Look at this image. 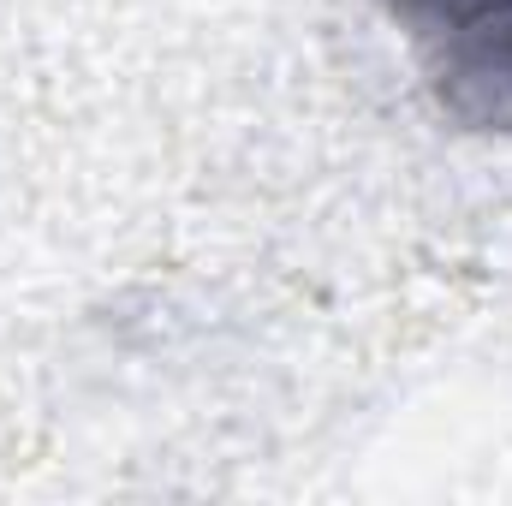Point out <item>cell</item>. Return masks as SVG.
<instances>
[{
	"mask_svg": "<svg viewBox=\"0 0 512 506\" xmlns=\"http://www.w3.org/2000/svg\"><path fill=\"white\" fill-rule=\"evenodd\" d=\"M441 120L512 137V0H376Z\"/></svg>",
	"mask_w": 512,
	"mask_h": 506,
	"instance_id": "obj_1",
	"label": "cell"
}]
</instances>
